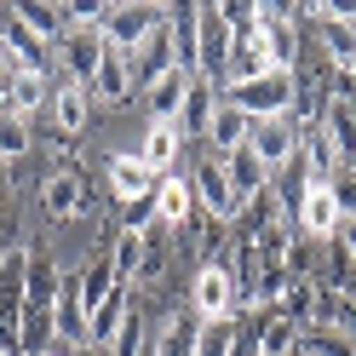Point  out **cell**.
<instances>
[{
	"mask_svg": "<svg viewBox=\"0 0 356 356\" xmlns=\"http://www.w3.org/2000/svg\"><path fill=\"white\" fill-rule=\"evenodd\" d=\"M92 86H75V81H63L58 92H52V127H58V138L63 144H75L81 132H86V121H92Z\"/></svg>",
	"mask_w": 356,
	"mask_h": 356,
	"instance_id": "4fadbf2b",
	"label": "cell"
},
{
	"mask_svg": "<svg viewBox=\"0 0 356 356\" xmlns=\"http://www.w3.org/2000/svg\"><path fill=\"white\" fill-rule=\"evenodd\" d=\"M127 310H132V287L121 282L115 293L92 310V322H86V345H92V350H109V345H115V333H121V322H127Z\"/></svg>",
	"mask_w": 356,
	"mask_h": 356,
	"instance_id": "ffe728a7",
	"label": "cell"
},
{
	"mask_svg": "<svg viewBox=\"0 0 356 356\" xmlns=\"http://www.w3.org/2000/svg\"><path fill=\"white\" fill-rule=\"evenodd\" d=\"M230 47H236V35H230V24H225V6H218V0H207V6H202V63H195V75H207V81L225 86Z\"/></svg>",
	"mask_w": 356,
	"mask_h": 356,
	"instance_id": "8fae6325",
	"label": "cell"
},
{
	"mask_svg": "<svg viewBox=\"0 0 356 356\" xmlns=\"http://www.w3.org/2000/svg\"><path fill=\"white\" fill-rule=\"evenodd\" d=\"M144 350H149V322H144V310L132 305L127 322H121V333H115V345H109L104 356H144Z\"/></svg>",
	"mask_w": 356,
	"mask_h": 356,
	"instance_id": "d6a6232c",
	"label": "cell"
},
{
	"mask_svg": "<svg viewBox=\"0 0 356 356\" xmlns=\"http://www.w3.org/2000/svg\"><path fill=\"white\" fill-rule=\"evenodd\" d=\"M0 40L12 47L17 70H35V75H47V70H52V47H47V40H35L24 24H17V17H12V6L0 12Z\"/></svg>",
	"mask_w": 356,
	"mask_h": 356,
	"instance_id": "2e32d148",
	"label": "cell"
},
{
	"mask_svg": "<svg viewBox=\"0 0 356 356\" xmlns=\"http://www.w3.org/2000/svg\"><path fill=\"white\" fill-rule=\"evenodd\" d=\"M17 81V58H12V47L0 40V98H6V86Z\"/></svg>",
	"mask_w": 356,
	"mask_h": 356,
	"instance_id": "f35d334b",
	"label": "cell"
},
{
	"mask_svg": "<svg viewBox=\"0 0 356 356\" xmlns=\"http://www.w3.org/2000/svg\"><path fill=\"white\" fill-rule=\"evenodd\" d=\"M299 356H356V345L333 327H299Z\"/></svg>",
	"mask_w": 356,
	"mask_h": 356,
	"instance_id": "836d02e7",
	"label": "cell"
},
{
	"mask_svg": "<svg viewBox=\"0 0 356 356\" xmlns=\"http://www.w3.org/2000/svg\"><path fill=\"white\" fill-rule=\"evenodd\" d=\"M253 339L259 356H299V322H287L282 310H253Z\"/></svg>",
	"mask_w": 356,
	"mask_h": 356,
	"instance_id": "44dd1931",
	"label": "cell"
},
{
	"mask_svg": "<svg viewBox=\"0 0 356 356\" xmlns=\"http://www.w3.org/2000/svg\"><path fill=\"white\" fill-rule=\"evenodd\" d=\"M293 98H299V75L293 70H270L248 86H225V104H236L248 121H270V115H293Z\"/></svg>",
	"mask_w": 356,
	"mask_h": 356,
	"instance_id": "6da1fadb",
	"label": "cell"
},
{
	"mask_svg": "<svg viewBox=\"0 0 356 356\" xmlns=\"http://www.w3.org/2000/svg\"><path fill=\"white\" fill-rule=\"evenodd\" d=\"M190 190H195V207H202L213 225H236V218H241V202H236V190H230L225 161H218V155H202V161H195Z\"/></svg>",
	"mask_w": 356,
	"mask_h": 356,
	"instance_id": "8992f818",
	"label": "cell"
},
{
	"mask_svg": "<svg viewBox=\"0 0 356 356\" xmlns=\"http://www.w3.org/2000/svg\"><path fill=\"white\" fill-rule=\"evenodd\" d=\"M155 213H161L167 230H184L190 218H195V190H190L184 172H167L161 184H155Z\"/></svg>",
	"mask_w": 356,
	"mask_h": 356,
	"instance_id": "ac0fdd59",
	"label": "cell"
},
{
	"mask_svg": "<svg viewBox=\"0 0 356 356\" xmlns=\"http://www.w3.org/2000/svg\"><path fill=\"white\" fill-rule=\"evenodd\" d=\"M161 17H167V6H144V0H109L104 17H98V29H104V40H109L115 52L132 58V52L144 47V35L161 24Z\"/></svg>",
	"mask_w": 356,
	"mask_h": 356,
	"instance_id": "277c9868",
	"label": "cell"
},
{
	"mask_svg": "<svg viewBox=\"0 0 356 356\" xmlns=\"http://www.w3.org/2000/svg\"><path fill=\"white\" fill-rule=\"evenodd\" d=\"M218 161H225V178H230V190H236V202H241V207H248L253 195H264V190H270V167H264L248 144H241V149H230V155H218Z\"/></svg>",
	"mask_w": 356,
	"mask_h": 356,
	"instance_id": "9a60e30c",
	"label": "cell"
},
{
	"mask_svg": "<svg viewBox=\"0 0 356 356\" xmlns=\"http://www.w3.org/2000/svg\"><path fill=\"white\" fill-rule=\"evenodd\" d=\"M104 29L98 24H70L63 29V40H58V63H63V75H70L75 86H92V75H98V63H104Z\"/></svg>",
	"mask_w": 356,
	"mask_h": 356,
	"instance_id": "52a82bcc",
	"label": "cell"
},
{
	"mask_svg": "<svg viewBox=\"0 0 356 356\" xmlns=\"http://www.w3.org/2000/svg\"><path fill=\"white\" fill-rule=\"evenodd\" d=\"M248 149L259 155L270 172H282L287 161L299 155V121L293 115H270V121H253V132H248Z\"/></svg>",
	"mask_w": 356,
	"mask_h": 356,
	"instance_id": "9c48e42d",
	"label": "cell"
},
{
	"mask_svg": "<svg viewBox=\"0 0 356 356\" xmlns=\"http://www.w3.org/2000/svg\"><path fill=\"white\" fill-rule=\"evenodd\" d=\"M0 356H12V350H0Z\"/></svg>",
	"mask_w": 356,
	"mask_h": 356,
	"instance_id": "ee69618b",
	"label": "cell"
},
{
	"mask_svg": "<svg viewBox=\"0 0 356 356\" xmlns=\"http://www.w3.org/2000/svg\"><path fill=\"white\" fill-rule=\"evenodd\" d=\"M75 276H81V305H86V322H92V310H98V305H104V299L121 287V276H115V259H109V253H92V259H86Z\"/></svg>",
	"mask_w": 356,
	"mask_h": 356,
	"instance_id": "484cf974",
	"label": "cell"
},
{
	"mask_svg": "<svg viewBox=\"0 0 356 356\" xmlns=\"http://www.w3.org/2000/svg\"><path fill=\"white\" fill-rule=\"evenodd\" d=\"M339 241H345V253L356 259V218H345V225H339Z\"/></svg>",
	"mask_w": 356,
	"mask_h": 356,
	"instance_id": "ab89813d",
	"label": "cell"
},
{
	"mask_svg": "<svg viewBox=\"0 0 356 356\" xmlns=\"http://www.w3.org/2000/svg\"><path fill=\"white\" fill-rule=\"evenodd\" d=\"M333 333H345V339L356 345V299H339V310H333V322H327Z\"/></svg>",
	"mask_w": 356,
	"mask_h": 356,
	"instance_id": "74e56055",
	"label": "cell"
},
{
	"mask_svg": "<svg viewBox=\"0 0 356 356\" xmlns=\"http://www.w3.org/2000/svg\"><path fill=\"white\" fill-rule=\"evenodd\" d=\"M276 63H270V52L259 47V29L248 35V40H236L230 47V63H225V86H248V81H259V75H270Z\"/></svg>",
	"mask_w": 356,
	"mask_h": 356,
	"instance_id": "4316f807",
	"label": "cell"
},
{
	"mask_svg": "<svg viewBox=\"0 0 356 356\" xmlns=\"http://www.w3.org/2000/svg\"><path fill=\"white\" fill-rule=\"evenodd\" d=\"M92 98L98 104H127L132 98V58L127 52L104 47V63H98V75H92Z\"/></svg>",
	"mask_w": 356,
	"mask_h": 356,
	"instance_id": "603a6c76",
	"label": "cell"
},
{
	"mask_svg": "<svg viewBox=\"0 0 356 356\" xmlns=\"http://www.w3.org/2000/svg\"><path fill=\"white\" fill-rule=\"evenodd\" d=\"M236 339H241V316L202 322V333H195V356H236Z\"/></svg>",
	"mask_w": 356,
	"mask_h": 356,
	"instance_id": "4dcf8cb0",
	"label": "cell"
},
{
	"mask_svg": "<svg viewBox=\"0 0 356 356\" xmlns=\"http://www.w3.org/2000/svg\"><path fill=\"white\" fill-rule=\"evenodd\" d=\"M40 213L52 218V225H70V218H86L92 213V184L75 172V167H63L52 172L47 184H40Z\"/></svg>",
	"mask_w": 356,
	"mask_h": 356,
	"instance_id": "ba28073f",
	"label": "cell"
},
{
	"mask_svg": "<svg viewBox=\"0 0 356 356\" xmlns=\"http://www.w3.org/2000/svg\"><path fill=\"white\" fill-rule=\"evenodd\" d=\"M195 333H202V316L195 310H178V316H167L155 327L149 356H195Z\"/></svg>",
	"mask_w": 356,
	"mask_h": 356,
	"instance_id": "d4e9b609",
	"label": "cell"
},
{
	"mask_svg": "<svg viewBox=\"0 0 356 356\" xmlns=\"http://www.w3.org/2000/svg\"><path fill=\"white\" fill-rule=\"evenodd\" d=\"M253 29L276 70H299V6H270L264 0V6H253Z\"/></svg>",
	"mask_w": 356,
	"mask_h": 356,
	"instance_id": "5b68a950",
	"label": "cell"
},
{
	"mask_svg": "<svg viewBox=\"0 0 356 356\" xmlns=\"http://www.w3.org/2000/svg\"><path fill=\"white\" fill-rule=\"evenodd\" d=\"M29 144H35L29 115H12V109H0V161H17V155H29Z\"/></svg>",
	"mask_w": 356,
	"mask_h": 356,
	"instance_id": "1f68e13d",
	"label": "cell"
},
{
	"mask_svg": "<svg viewBox=\"0 0 356 356\" xmlns=\"http://www.w3.org/2000/svg\"><path fill=\"white\" fill-rule=\"evenodd\" d=\"M190 81H195V70H167L161 81L144 92V109H149V121H172L178 115V104H184V92H190Z\"/></svg>",
	"mask_w": 356,
	"mask_h": 356,
	"instance_id": "83f0119b",
	"label": "cell"
},
{
	"mask_svg": "<svg viewBox=\"0 0 356 356\" xmlns=\"http://www.w3.org/2000/svg\"><path fill=\"white\" fill-rule=\"evenodd\" d=\"M24 270H29V248H6L0 253V350L24 345Z\"/></svg>",
	"mask_w": 356,
	"mask_h": 356,
	"instance_id": "3957f363",
	"label": "cell"
},
{
	"mask_svg": "<svg viewBox=\"0 0 356 356\" xmlns=\"http://www.w3.org/2000/svg\"><path fill=\"white\" fill-rule=\"evenodd\" d=\"M350 75H356V63H350Z\"/></svg>",
	"mask_w": 356,
	"mask_h": 356,
	"instance_id": "7bdbcfd3",
	"label": "cell"
},
{
	"mask_svg": "<svg viewBox=\"0 0 356 356\" xmlns=\"http://www.w3.org/2000/svg\"><path fill=\"white\" fill-rule=\"evenodd\" d=\"M327 190H333V202H339V218H356V172H350V167H339Z\"/></svg>",
	"mask_w": 356,
	"mask_h": 356,
	"instance_id": "8d00e7d4",
	"label": "cell"
},
{
	"mask_svg": "<svg viewBox=\"0 0 356 356\" xmlns=\"http://www.w3.org/2000/svg\"><path fill=\"white\" fill-rule=\"evenodd\" d=\"M218 104H225V86L207 81V75H195V81H190V92H184V104H178V115H172L178 138H207V127H213V109H218Z\"/></svg>",
	"mask_w": 356,
	"mask_h": 356,
	"instance_id": "7c38bea8",
	"label": "cell"
},
{
	"mask_svg": "<svg viewBox=\"0 0 356 356\" xmlns=\"http://www.w3.org/2000/svg\"><path fill=\"white\" fill-rule=\"evenodd\" d=\"M299 17H316V35H322L327 63H356V24L333 17V6H327V0H322V6H299Z\"/></svg>",
	"mask_w": 356,
	"mask_h": 356,
	"instance_id": "5bb4252c",
	"label": "cell"
},
{
	"mask_svg": "<svg viewBox=\"0 0 356 356\" xmlns=\"http://www.w3.org/2000/svg\"><path fill=\"white\" fill-rule=\"evenodd\" d=\"M155 225H161V213H155V195H138V202L121 207V230L127 236H149Z\"/></svg>",
	"mask_w": 356,
	"mask_h": 356,
	"instance_id": "d590c367",
	"label": "cell"
},
{
	"mask_svg": "<svg viewBox=\"0 0 356 356\" xmlns=\"http://www.w3.org/2000/svg\"><path fill=\"white\" fill-rule=\"evenodd\" d=\"M167 70H178V52H172V29H167V17H161V24L144 35V47L132 52V92L144 98Z\"/></svg>",
	"mask_w": 356,
	"mask_h": 356,
	"instance_id": "30bf717a",
	"label": "cell"
},
{
	"mask_svg": "<svg viewBox=\"0 0 356 356\" xmlns=\"http://www.w3.org/2000/svg\"><path fill=\"white\" fill-rule=\"evenodd\" d=\"M178 155H184V138H178V127H172V121H149L144 144H138V161H144L155 178H167V172H178V167H172Z\"/></svg>",
	"mask_w": 356,
	"mask_h": 356,
	"instance_id": "e0dca14e",
	"label": "cell"
},
{
	"mask_svg": "<svg viewBox=\"0 0 356 356\" xmlns=\"http://www.w3.org/2000/svg\"><path fill=\"white\" fill-rule=\"evenodd\" d=\"M109 259H115V276L132 287V282H138V270H144V236H115V248H109Z\"/></svg>",
	"mask_w": 356,
	"mask_h": 356,
	"instance_id": "e575fe53",
	"label": "cell"
},
{
	"mask_svg": "<svg viewBox=\"0 0 356 356\" xmlns=\"http://www.w3.org/2000/svg\"><path fill=\"white\" fill-rule=\"evenodd\" d=\"M190 310L202 322H225V316H241V293H236V270L218 253L202 259L195 270V287H190Z\"/></svg>",
	"mask_w": 356,
	"mask_h": 356,
	"instance_id": "7a4b0ae2",
	"label": "cell"
},
{
	"mask_svg": "<svg viewBox=\"0 0 356 356\" xmlns=\"http://www.w3.org/2000/svg\"><path fill=\"white\" fill-rule=\"evenodd\" d=\"M47 356H70V350H47Z\"/></svg>",
	"mask_w": 356,
	"mask_h": 356,
	"instance_id": "b9f144b4",
	"label": "cell"
},
{
	"mask_svg": "<svg viewBox=\"0 0 356 356\" xmlns=\"http://www.w3.org/2000/svg\"><path fill=\"white\" fill-rule=\"evenodd\" d=\"M167 29H172L178 70H195L202 63V6H167Z\"/></svg>",
	"mask_w": 356,
	"mask_h": 356,
	"instance_id": "d6986e66",
	"label": "cell"
},
{
	"mask_svg": "<svg viewBox=\"0 0 356 356\" xmlns=\"http://www.w3.org/2000/svg\"><path fill=\"white\" fill-rule=\"evenodd\" d=\"M155 178L138 155H109V190H115V202L127 207V202H138V195H155Z\"/></svg>",
	"mask_w": 356,
	"mask_h": 356,
	"instance_id": "7402d4cb",
	"label": "cell"
},
{
	"mask_svg": "<svg viewBox=\"0 0 356 356\" xmlns=\"http://www.w3.org/2000/svg\"><path fill=\"white\" fill-rule=\"evenodd\" d=\"M75 356H104V350H92V345H81V350H75Z\"/></svg>",
	"mask_w": 356,
	"mask_h": 356,
	"instance_id": "60d3db41",
	"label": "cell"
},
{
	"mask_svg": "<svg viewBox=\"0 0 356 356\" xmlns=\"http://www.w3.org/2000/svg\"><path fill=\"white\" fill-rule=\"evenodd\" d=\"M12 17H17V24H24L35 40H47L52 52H58L63 29H70V24H63V6H58V0H17V6H12Z\"/></svg>",
	"mask_w": 356,
	"mask_h": 356,
	"instance_id": "cb8c5ba5",
	"label": "cell"
},
{
	"mask_svg": "<svg viewBox=\"0 0 356 356\" xmlns=\"http://www.w3.org/2000/svg\"><path fill=\"white\" fill-rule=\"evenodd\" d=\"M40 104H52V81L35 75V70H17V81L6 86V109L12 115H29V109H40Z\"/></svg>",
	"mask_w": 356,
	"mask_h": 356,
	"instance_id": "f546056e",
	"label": "cell"
},
{
	"mask_svg": "<svg viewBox=\"0 0 356 356\" xmlns=\"http://www.w3.org/2000/svg\"><path fill=\"white\" fill-rule=\"evenodd\" d=\"M248 132H253V121L241 115L236 104H218L213 109V127H207V144H213V155H230V149L248 144Z\"/></svg>",
	"mask_w": 356,
	"mask_h": 356,
	"instance_id": "f1b7e54d",
	"label": "cell"
}]
</instances>
